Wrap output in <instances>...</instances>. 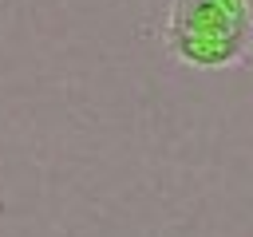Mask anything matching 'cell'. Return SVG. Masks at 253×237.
<instances>
[{
  "label": "cell",
  "mask_w": 253,
  "mask_h": 237,
  "mask_svg": "<svg viewBox=\"0 0 253 237\" xmlns=\"http://www.w3.org/2000/svg\"><path fill=\"white\" fill-rule=\"evenodd\" d=\"M166 32L233 36V40L253 43V8L249 0H174Z\"/></svg>",
  "instance_id": "6da1fadb"
},
{
  "label": "cell",
  "mask_w": 253,
  "mask_h": 237,
  "mask_svg": "<svg viewBox=\"0 0 253 237\" xmlns=\"http://www.w3.org/2000/svg\"><path fill=\"white\" fill-rule=\"evenodd\" d=\"M166 47L174 59L202 67V71H217V67H237L253 55L249 40H233V36H202V32H162Z\"/></svg>",
  "instance_id": "7a4b0ae2"
}]
</instances>
